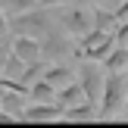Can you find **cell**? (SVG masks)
Here are the masks:
<instances>
[{
    "label": "cell",
    "mask_w": 128,
    "mask_h": 128,
    "mask_svg": "<svg viewBox=\"0 0 128 128\" xmlns=\"http://www.w3.org/2000/svg\"><path fill=\"white\" fill-rule=\"evenodd\" d=\"M81 3H91V6H106V10H110V0H81Z\"/></svg>",
    "instance_id": "obj_17"
},
{
    "label": "cell",
    "mask_w": 128,
    "mask_h": 128,
    "mask_svg": "<svg viewBox=\"0 0 128 128\" xmlns=\"http://www.w3.org/2000/svg\"><path fill=\"white\" fill-rule=\"evenodd\" d=\"M56 25V16H53V6H34L28 12H19V16H10L6 22V34H28V38H38L41 41L50 28Z\"/></svg>",
    "instance_id": "obj_1"
},
{
    "label": "cell",
    "mask_w": 128,
    "mask_h": 128,
    "mask_svg": "<svg viewBox=\"0 0 128 128\" xmlns=\"http://www.w3.org/2000/svg\"><path fill=\"white\" fill-rule=\"evenodd\" d=\"M62 3H81V0H44V6H62Z\"/></svg>",
    "instance_id": "obj_16"
},
{
    "label": "cell",
    "mask_w": 128,
    "mask_h": 128,
    "mask_svg": "<svg viewBox=\"0 0 128 128\" xmlns=\"http://www.w3.org/2000/svg\"><path fill=\"white\" fill-rule=\"evenodd\" d=\"M12 53H16L19 60H25V62L44 60L41 56V41H38V38H28V34H16L12 38Z\"/></svg>",
    "instance_id": "obj_8"
},
{
    "label": "cell",
    "mask_w": 128,
    "mask_h": 128,
    "mask_svg": "<svg viewBox=\"0 0 128 128\" xmlns=\"http://www.w3.org/2000/svg\"><path fill=\"white\" fill-rule=\"evenodd\" d=\"M106 75H110V69H106L100 60H84V62H81L78 81H81V88H84V94H88L91 103H100L103 88H106Z\"/></svg>",
    "instance_id": "obj_6"
},
{
    "label": "cell",
    "mask_w": 128,
    "mask_h": 128,
    "mask_svg": "<svg viewBox=\"0 0 128 128\" xmlns=\"http://www.w3.org/2000/svg\"><path fill=\"white\" fill-rule=\"evenodd\" d=\"M81 100H88V94H84V88H81V81L75 78V81H69L66 88H60L56 91V103L66 110V106H75V103H81Z\"/></svg>",
    "instance_id": "obj_10"
},
{
    "label": "cell",
    "mask_w": 128,
    "mask_h": 128,
    "mask_svg": "<svg viewBox=\"0 0 128 128\" xmlns=\"http://www.w3.org/2000/svg\"><path fill=\"white\" fill-rule=\"evenodd\" d=\"M53 16H56V25L66 28L69 34L75 38H84L88 31L94 28V10L84 3H62V6H53Z\"/></svg>",
    "instance_id": "obj_2"
},
{
    "label": "cell",
    "mask_w": 128,
    "mask_h": 128,
    "mask_svg": "<svg viewBox=\"0 0 128 128\" xmlns=\"http://www.w3.org/2000/svg\"><path fill=\"white\" fill-rule=\"evenodd\" d=\"M22 119H31V122H53V119H62V106L56 103V100H50V103L31 100V106H25Z\"/></svg>",
    "instance_id": "obj_7"
},
{
    "label": "cell",
    "mask_w": 128,
    "mask_h": 128,
    "mask_svg": "<svg viewBox=\"0 0 128 128\" xmlns=\"http://www.w3.org/2000/svg\"><path fill=\"white\" fill-rule=\"evenodd\" d=\"M25 69H28V62H25V60H19V56L10 50V56H6V62H3V75L22 84V78H25Z\"/></svg>",
    "instance_id": "obj_13"
},
{
    "label": "cell",
    "mask_w": 128,
    "mask_h": 128,
    "mask_svg": "<svg viewBox=\"0 0 128 128\" xmlns=\"http://www.w3.org/2000/svg\"><path fill=\"white\" fill-rule=\"evenodd\" d=\"M34 6H44V0H0V10L6 16H19V12H28Z\"/></svg>",
    "instance_id": "obj_14"
},
{
    "label": "cell",
    "mask_w": 128,
    "mask_h": 128,
    "mask_svg": "<svg viewBox=\"0 0 128 128\" xmlns=\"http://www.w3.org/2000/svg\"><path fill=\"white\" fill-rule=\"evenodd\" d=\"M116 44H119V41H116V28H97V25H94L84 38H78V56H84V60H100V62H103L106 56L112 53Z\"/></svg>",
    "instance_id": "obj_5"
},
{
    "label": "cell",
    "mask_w": 128,
    "mask_h": 128,
    "mask_svg": "<svg viewBox=\"0 0 128 128\" xmlns=\"http://www.w3.org/2000/svg\"><path fill=\"white\" fill-rule=\"evenodd\" d=\"M128 100V72H110L106 75V88L100 97V119L119 116V110Z\"/></svg>",
    "instance_id": "obj_4"
},
{
    "label": "cell",
    "mask_w": 128,
    "mask_h": 128,
    "mask_svg": "<svg viewBox=\"0 0 128 128\" xmlns=\"http://www.w3.org/2000/svg\"><path fill=\"white\" fill-rule=\"evenodd\" d=\"M41 78H47L50 84L60 91V88H66V84H69V81L78 78V72H75L72 66H66V62H47V69H44Z\"/></svg>",
    "instance_id": "obj_9"
},
{
    "label": "cell",
    "mask_w": 128,
    "mask_h": 128,
    "mask_svg": "<svg viewBox=\"0 0 128 128\" xmlns=\"http://www.w3.org/2000/svg\"><path fill=\"white\" fill-rule=\"evenodd\" d=\"M116 41H119V44H125V47H128V19H122V22L116 25Z\"/></svg>",
    "instance_id": "obj_15"
},
{
    "label": "cell",
    "mask_w": 128,
    "mask_h": 128,
    "mask_svg": "<svg viewBox=\"0 0 128 128\" xmlns=\"http://www.w3.org/2000/svg\"><path fill=\"white\" fill-rule=\"evenodd\" d=\"M103 66L110 69V72H128V47L125 44H116L112 53L103 60Z\"/></svg>",
    "instance_id": "obj_12"
},
{
    "label": "cell",
    "mask_w": 128,
    "mask_h": 128,
    "mask_svg": "<svg viewBox=\"0 0 128 128\" xmlns=\"http://www.w3.org/2000/svg\"><path fill=\"white\" fill-rule=\"evenodd\" d=\"M125 116H128V100H125Z\"/></svg>",
    "instance_id": "obj_18"
},
{
    "label": "cell",
    "mask_w": 128,
    "mask_h": 128,
    "mask_svg": "<svg viewBox=\"0 0 128 128\" xmlns=\"http://www.w3.org/2000/svg\"><path fill=\"white\" fill-rule=\"evenodd\" d=\"M41 56L47 62H60L62 56H78V38L69 34L60 25H53V28L41 38Z\"/></svg>",
    "instance_id": "obj_3"
},
{
    "label": "cell",
    "mask_w": 128,
    "mask_h": 128,
    "mask_svg": "<svg viewBox=\"0 0 128 128\" xmlns=\"http://www.w3.org/2000/svg\"><path fill=\"white\" fill-rule=\"evenodd\" d=\"M28 100H38V103H50V100H56V88L50 84L47 78H38L34 84L28 88Z\"/></svg>",
    "instance_id": "obj_11"
}]
</instances>
